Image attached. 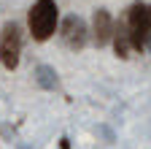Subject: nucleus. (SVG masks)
I'll list each match as a JSON object with an SVG mask.
<instances>
[{
  "label": "nucleus",
  "mask_w": 151,
  "mask_h": 149,
  "mask_svg": "<svg viewBox=\"0 0 151 149\" xmlns=\"http://www.w3.org/2000/svg\"><path fill=\"white\" fill-rule=\"evenodd\" d=\"M113 16L105 11V8H97L94 11V19H92V38H94V44L97 46H105V44H111V38H113Z\"/></svg>",
  "instance_id": "5"
},
{
  "label": "nucleus",
  "mask_w": 151,
  "mask_h": 149,
  "mask_svg": "<svg viewBox=\"0 0 151 149\" xmlns=\"http://www.w3.org/2000/svg\"><path fill=\"white\" fill-rule=\"evenodd\" d=\"M127 27H129V44L132 49L143 52L151 41V3H132L127 8Z\"/></svg>",
  "instance_id": "2"
},
{
  "label": "nucleus",
  "mask_w": 151,
  "mask_h": 149,
  "mask_svg": "<svg viewBox=\"0 0 151 149\" xmlns=\"http://www.w3.org/2000/svg\"><path fill=\"white\" fill-rule=\"evenodd\" d=\"M27 25H30V33L35 41H49L57 25H60V8H57L54 0H35L30 14H27Z\"/></svg>",
  "instance_id": "1"
},
{
  "label": "nucleus",
  "mask_w": 151,
  "mask_h": 149,
  "mask_svg": "<svg viewBox=\"0 0 151 149\" xmlns=\"http://www.w3.org/2000/svg\"><path fill=\"white\" fill-rule=\"evenodd\" d=\"M113 49H116V54L122 60H127L129 57V49H132V44H129V27H127V19H119L116 25H113Z\"/></svg>",
  "instance_id": "6"
},
{
  "label": "nucleus",
  "mask_w": 151,
  "mask_h": 149,
  "mask_svg": "<svg viewBox=\"0 0 151 149\" xmlns=\"http://www.w3.org/2000/svg\"><path fill=\"white\" fill-rule=\"evenodd\" d=\"M35 81H38V87H43V89H54L57 87V71L51 65H38L35 68Z\"/></svg>",
  "instance_id": "7"
},
{
  "label": "nucleus",
  "mask_w": 151,
  "mask_h": 149,
  "mask_svg": "<svg viewBox=\"0 0 151 149\" xmlns=\"http://www.w3.org/2000/svg\"><path fill=\"white\" fill-rule=\"evenodd\" d=\"M148 46H151V41H148Z\"/></svg>",
  "instance_id": "9"
},
{
  "label": "nucleus",
  "mask_w": 151,
  "mask_h": 149,
  "mask_svg": "<svg viewBox=\"0 0 151 149\" xmlns=\"http://www.w3.org/2000/svg\"><path fill=\"white\" fill-rule=\"evenodd\" d=\"M60 149H70V138H60Z\"/></svg>",
  "instance_id": "8"
},
{
  "label": "nucleus",
  "mask_w": 151,
  "mask_h": 149,
  "mask_svg": "<svg viewBox=\"0 0 151 149\" xmlns=\"http://www.w3.org/2000/svg\"><path fill=\"white\" fill-rule=\"evenodd\" d=\"M60 35H62V41L68 49H84L86 41H89V30H86V22L81 19V16H65L62 25H60Z\"/></svg>",
  "instance_id": "4"
},
{
  "label": "nucleus",
  "mask_w": 151,
  "mask_h": 149,
  "mask_svg": "<svg viewBox=\"0 0 151 149\" xmlns=\"http://www.w3.org/2000/svg\"><path fill=\"white\" fill-rule=\"evenodd\" d=\"M19 54H22V27L16 22H8L0 33V63H3V68L14 71L19 65Z\"/></svg>",
  "instance_id": "3"
}]
</instances>
